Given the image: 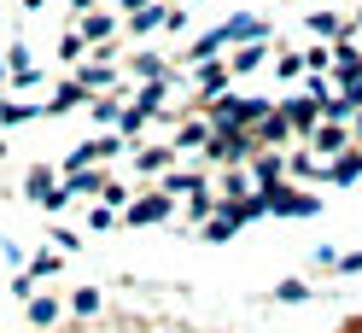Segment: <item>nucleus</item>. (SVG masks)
<instances>
[{"label": "nucleus", "instance_id": "1", "mask_svg": "<svg viewBox=\"0 0 362 333\" xmlns=\"http://www.w3.org/2000/svg\"><path fill=\"white\" fill-rule=\"evenodd\" d=\"M205 158H211V164H222V170L252 164V158H257V135H252V129H228V135H211Z\"/></svg>", "mask_w": 362, "mask_h": 333}, {"label": "nucleus", "instance_id": "2", "mask_svg": "<svg viewBox=\"0 0 362 333\" xmlns=\"http://www.w3.org/2000/svg\"><path fill=\"white\" fill-rule=\"evenodd\" d=\"M170 216H175V199H170L164 187L134 193V199H129V211H123V222H129V228H158V222H170Z\"/></svg>", "mask_w": 362, "mask_h": 333}, {"label": "nucleus", "instance_id": "3", "mask_svg": "<svg viewBox=\"0 0 362 333\" xmlns=\"http://www.w3.org/2000/svg\"><path fill=\"white\" fill-rule=\"evenodd\" d=\"M269 199V216H315L322 211V193H304V187H292V182H275V187H257Z\"/></svg>", "mask_w": 362, "mask_h": 333}, {"label": "nucleus", "instance_id": "4", "mask_svg": "<svg viewBox=\"0 0 362 333\" xmlns=\"http://www.w3.org/2000/svg\"><path fill=\"white\" fill-rule=\"evenodd\" d=\"M193 105H211V100H222L234 88V71H228V59H211V64H193Z\"/></svg>", "mask_w": 362, "mask_h": 333}, {"label": "nucleus", "instance_id": "5", "mask_svg": "<svg viewBox=\"0 0 362 333\" xmlns=\"http://www.w3.org/2000/svg\"><path fill=\"white\" fill-rule=\"evenodd\" d=\"M281 111H286V123H292V135L298 141H310L315 129H322V100H310V94H292V100H275Z\"/></svg>", "mask_w": 362, "mask_h": 333}, {"label": "nucleus", "instance_id": "6", "mask_svg": "<svg viewBox=\"0 0 362 333\" xmlns=\"http://www.w3.org/2000/svg\"><path fill=\"white\" fill-rule=\"evenodd\" d=\"M76 82L88 88V94H117V64H111V59H94V53H88V59L76 64Z\"/></svg>", "mask_w": 362, "mask_h": 333}, {"label": "nucleus", "instance_id": "7", "mask_svg": "<svg viewBox=\"0 0 362 333\" xmlns=\"http://www.w3.org/2000/svg\"><path fill=\"white\" fill-rule=\"evenodd\" d=\"M304 146L315 152V158H339V152H351L356 141H351V123H322V129H315V135H310Z\"/></svg>", "mask_w": 362, "mask_h": 333}, {"label": "nucleus", "instance_id": "8", "mask_svg": "<svg viewBox=\"0 0 362 333\" xmlns=\"http://www.w3.org/2000/svg\"><path fill=\"white\" fill-rule=\"evenodd\" d=\"M245 175H252V187H275V182H286V152L257 146V158L245 164Z\"/></svg>", "mask_w": 362, "mask_h": 333}, {"label": "nucleus", "instance_id": "9", "mask_svg": "<svg viewBox=\"0 0 362 333\" xmlns=\"http://www.w3.org/2000/svg\"><path fill=\"white\" fill-rule=\"evenodd\" d=\"M94 94H88V88L71 76V82H59L53 88V100H41V117H64V111H76V105H88Z\"/></svg>", "mask_w": 362, "mask_h": 333}, {"label": "nucleus", "instance_id": "10", "mask_svg": "<svg viewBox=\"0 0 362 333\" xmlns=\"http://www.w3.org/2000/svg\"><path fill=\"white\" fill-rule=\"evenodd\" d=\"M252 135H257V146H269V152H281V146H292V141H298V135H292V123H286V111L275 105V111H269V117L252 129Z\"/></svg>", "mask_w": 362, "mask_h": 333}, {"label": "nucleus", "instance_id": "11", "mask_svg": "<svg viewBox=\"0 0 362 333\" xmlns=\"http://www.w3.org/2000/svg\"><path fill=\"white\" fill-rule=\"evenodd\" d=\"M222 35H228V47H245V41H269V24L257 12H234L228 24H222Z\"/></svg>", "mask_w": 362, "mask_h": 333}, {"label": "nucleus", "instance_id": "12", "mask_svg": "<svg viewBox=\"0 0 362 333\" xmlns=\"http://www.w3.org/2000/svg\"><path fill=\"white\" fill-rule=\"evenodd\" d=\"M286 182H327V158H315L310 146L286 152Z\"/></svg>", "mask_w": 362, "mask_h": 333}, {"label": "nucleus", "instance_id": "13", "mask_svg": "<svg viewBox=\"0 0 362 333\" xmlns=\"http://www.w3.org/2000/svg\"><path fill=\"white\" fill-rule=\"evenodd\" d=\"M333 76H339V88H351V82L362 76V53H356V41H351V35H339V41H333Z\"/></svg>", "mask_w": 362, "mask_h": 333}, {"label": "nucleus", "instance_id": "14", "mask_svg": "<svg viewBox=\"0 0 362 333\" xmlns=\"http://www.w3.org/2000/svg\"><path fill=\"white\" fill-rule=\"evenodd\" d=\"M82 41H88V47H111V41H117V18H111V12H82Z\"/></svg>", "mask_w": 362, "mask_h": 333}, {"label": "nucleus", "instance_id": "15", "mask_svg": "<svg viewBox=\"0 0 362 333\" xmlns=\"http://www.w3.org/2000/svg\"><path fill=\"white\" fill-rule=\"evenodd\" d=\"M158 187H164L170 199H193V193H205L211 182H205L199 170H164V175H158Z\"/></svg>", "mask_w": 362, "mask_h": 333}, {"label": "nucleus", "instance_id": "16", "mask_svg": "<svg viewBox=\"0 0 362 333\" xmlns=\"http://www.w3.org/2000/svg\"><path fill=\"white\" fill-rule=\"evenodd\" d=\"M263 64H269V41H245V47H234V53H228L234 82H240V76H252V71H263Z\"/></svg>", "mask_w": 362, "mask_h": 333}, {"label": "nucleus", "instance_id": "17", "mask_svg": "<svg viewBox=\"0 0 362 333\" xmlns=\"http://www.w3.org/2000/svg\"><path fill=\"white\" fill-rule=\"evenodd\" d=\"M170 146H175V152H205V146H211V117H187V123L175 129Z\"/></svg>", "mask_w": 362, "mask_h": 333}, {"label": "nucleus", "instance_id": "18", "mask_svg": "<svg viewBox=\"0 0 362 333\" xmlns=\"http://www.w3.org/2000/svg\"><path fill=\"white\" fill-rule=\"evenodd\" d=\"M134 170L146 175H164V170H175V146H134Z\"/></svg>", "mask_w": 362, "mask_h": 333}, {"label": "nucleus", "instance_id": "19", "mask_svg": "<svg viewBox=\"0 0 362 333\" xmlns=\"http://www.w3.org/2000/svg\"><path fill=\"white\" fill-rule=\"evenodd\" d=\"M24 316H30V327H59V316H64V304H59L53 293H35V298L24 304Z\"/></svg>", "mask_w": 362, "mask_h": 333}, {"label": "nucleus", "instance_id": "20", "mask_svg": "<svg viewBox=\"0 0 362 333\" xmlns=\"http://www.w3.org/2000/svg\"><path fill=\"white\" fill-rule=\"evenodd\" d=\"M24 193L35 199V205H47V199L59 193V175H53V164H35V170L24 175Z\"/></svg>", "mask_w": 362, "mask_h": 333}, {"label": "nucleus", "instance_id": "21", "mask_svg": "<svg viewBox=\"0 0 362 333\" xmlns=\"http://www.w3.org/2000/svg\"><path fill=\"white\" fill-rule=\"evenodd\" d=\"M105 182H111L105 170H71V175H64V193H71V199H88V193H105Z\"/></svg>", "mask_w": 362, "mask_h": 333}, {"label": "nucleus", "instance_id": "22", "mask_svg": "<svg viewBox=\"0 0 362 333\" xmlns=\"http://www.w3.org/2000/svg\"><path fill=\"white\" fill-rule=\"evenodd\" d=\"M222 47H228V35H222V24H216V30H205L187 47V64H211V59H222Z\"/></svg>", "mask_w": 362, "mask_h": 333}, {"label": "nucleus", "instance_id": "23", "mask_svg": "<svg viewBox=\"0 0 362 333\" xmlns=\"http://www.w3.org/2000/svg\"><path fill=\"white\" fill-rule=\"evenodd\" d=\"M100 310H105V293H100V286H76V293H71V316H76V322H94Z\"/></svg>", "mask_w": 362, "mask_h": 333}, {"label": "nucleus", "instance_id": "24", "mask_svg": "<svg viewBox=\"0 0 362 333\" xmlns=\"http://www.w3.org/2000/svg\"><path fill=\"white\" fill-rule=\"evenodd\" d=\"M356 175H362V158H356V146H351V152H339V158H327V182H333V187H351Z\"/></svg>", "mask_w": 362, "mask_h": 333}, {"label": "nucleus", "instance_id": "25", "mask_svg": "<svg viewBox=\"0 0 362 333\" xmlns=\"http://www.w3.org/2000/svg\"><path fill=\"white\" fill-rule=\"evenodd\" d=\"M234 234H240V222H234V216H222V211H216L211 222H199V240H205V246H228Z\"/></svg>", "mask_w": 362, "mask_h": 333}, {"label": "nucleus", "instance_id": "26", "mask_svg": "<svg viewBox=\"0 0 362 333\" xmlns=\"http://www.w3.org/2000/svg\"><path fill=\"white\" fill-rule=\"evenodd\" d=\"M164 12H170L164 0H146L141 12H129V30H134V35H152V30H164Z\"/></svg>", "mask_w": 362, "mask_h": 333}, {"label": "nucleus", "instance_id": "27", "mask_svg": "<svg viewBox=\"0 0 362 333\" xmlns=\"http://www.w3.org/2000/svg\"><path fill=\"white\" fill-rule=\"evenodd\" d=\"M88 117H94L100 129H117V117H123V94H100V100H88Z\"/></svg>", "mask_w": 362, "mask_h": 333}, {"label": "nucleus", "instance_id": "28", "mask_svg": "<svg viewBox=\"0 0 362 333\" xmlns=\"http://www.w3.org/2000/svg\"><path fill=\"white\" fill-rule=\"evenodd\" d=\"M310 35L315 41H339V35H351V24L339 12H310Z\"/></svg>", "mask_w": 362, "mask_h": 333}, {"label": "nucleus", "instance_id": "29", "mask_svg": "<svg viewBox=\"0 0 362 333\" xmlns=\"http://www.w3.org/2000/svg\"><path fill=\"white\" fill-rule=\"evenodd\" d=\"M245 193H257V187H252V175H245V164L222 170V182H216V199H245Z\"/></svg>", "mask_w": 362, "mask_h": 333}, {"label": "nucleus", "instance_id": "30", "mask_svg": "<svg viewBox=\"0 0 362 333\" xmlns=\"http://www.w3.org/2000/svg\"><path fill=\"white\" fill-rule=\"evenodd\" d=\"M35 117H41V100H6V105H0V123H6V129L35 123Z\"/></svg>", "mask_w": 362, "mask_h": 333}, {"label": "nucleus", "instance_id": "31", "mask_svg": "<svg viewBox=\"0 0 362 333\" xmlns=\"http://www.w3.org/2000/svg\"><path fill=\"white\" fill-rule=\"evenodd\" d=\"M94 164H105V158H100V135H94V141H82V146H71V158H64V175H71V170H94Z\"/></svg>", "mask_w": 362, "mask_h": 333}, {"label": "nucleus", "instance_id": "32", "mask_svg": "<svg viewBox=\"0 0 362 333\" xmlns=\"http://www.w3.org/2000/svg\"><path fill=\"white\" fill-rule=\"evenodd\" d=\"M275 298H281V304H310V298H315V286H310L304 275H286V281L275 286Z\"/></svg>", "mask_w": 362, "mask_h": 333}, {"label": "nucleus", "instance_id": "33", "mask_svg": "<svg viewBox=\"0 0 362 333\" xmlns=\"http://www.w3.org/2000/svg\"><path fill=\"white\" fill-rule=\"evenodd\" d=\"M59 269H64V252H53V246H47V252H35V257H30V275H35V281H53Z\"/></svg>", "mask_w": 362, "mask_h": 333}, {"label": "nucleus", "instance_id": "34", "mask_svg": "<svg viewBox=\"0 0 362 333\" xmlns=\"http://www.w3.org/2000/svg\"><path fill=\"white\" fill-rule=\"evenodd\" d=\"M129 71L141 76V82H158V76H170V71H164V59H158V53H134V59H129Z\"/></svg>", "mask_w": 362, "mask_h": 333}, {"label": "nucleus", "instance_id": "35", "mask_svg": "<svg viewBox=\"0 0 362 333\" xmlns=\"http://www.w3.org/2000/svg\"><path fill=\"white\" fill-rule=\"evenodd\" d=\"M59 59H64V64H82V59H88L82 30H64V35H59Z\"/></svg>", "mask_w": 362, "mask_h": 333}, {"label": "nucleus", "instance_id": "36", "mask_svg": "<svg viewBox=\"0 0 362 333\" xmlns=\"http://www.w3.org/2000/svg\"><path fill=\"white\" fill-rule=\"evenodd\" d=\"M211 216H216V193L205 187V193H193V199H187V222H211Z\"/></svg>", "mask_w": 362, "mask_h": 333}, {"label": "nucleus", "instance_id": "37", "mask_svg": "<svg viewBox=\"0 0 362 333\" xmlns=\"http://www.w3.org/2000/svg\"><path fill=\"white\" fill-rule=\"evenodd\" d=\"M146 123H152L146 111H134V105H123V117H117V135H123V141H134V135H141Z\"/></svg>", "mask_w": 362, "mask_h": 333}, {"label": "nucleus", "instance_id": "38", "mask_svg": "<svg viewBox=\"0 0 362 333\" xmlns=\"http://www.w3.org/2000/svg\"><path fill=\"white\" fill-rule=\"evenodd\" d=\"M351 111H356V105H351L345 94H333V100H322V123H351Z\"/></svg>", "mask_w": 362, "mask_h": 333}, {"label": "nucleus", "instance_id": "39", "mask_svg": "<svg viewBox=\"0 0 362 333\" xmlns=\"http://www.w3.org/2000/svg\"><path fill=\"white\" fill-rule=\"evenodd\" d=\"M327 64H333V41H322V47H310V53H304V71H310V76H322Z\"/></svg>", "mask_w": 362, "mask_h": 333}, {"label": "nucleus", "instance_id": "40", "mask_svg": "<svg viewBox=\"0 0 362 333\" xmlns=\"http://www.w3.org/2000/svg\"><path fill=\"white\" fill-rule=\"evenodd\" d=\"M275 76H281V82H298V76H304V53H281V59H275Z\"/></svg>", "mask_w": 362, "mask_h": 333}, {"label": "nucleus", "instance_id": "41", "mask_svg": "<svg viewBox=\"0 0 362 333\" xmlns=\"http://www.w3.org/2000/svg\"><path fill=\"white\" fill-rule=\"evenodd\" d=\"M129 199H134V193H129L123 182H105V193H100V205H111V211H129Z\"/></svg>", "mask_w": 362, "mask_h": 333}, {"label": "nucleus", "instance_id": "42", "mask_svg": "<svg viewBox=\"0 0 362 333\" xmlns=\"http://www.w3.org/2000/svg\"><path fill=\"white\" fill-rule=\"evenodd\" d=\"M6 76H12V88H35V82H41V71H35L30 59H24V64H6Z\"/></svg>", "mask_w": 362, "mask_h": 333}, {"label": "nucleus", "instance_id": "43", "mask_svg": "<svg viewBox=\"0 0 362 333\" xmlns=\"http://www.w3.org/2000/svg\"><path fill=\"white\" fill-rule=\"evenodd\" d=\"M53 252H64V257L82 252V234H76V228H53Z\"/></svg>", "mask_w": 362, "mask_h": 333}, {"label": "nucleus", "instance_id": "44", "mask_svg": "<svg viewBox=\"0 0 362 333\" xmlns=\"http://www.w3.org/2000/svg\"><path fill=\"white\" fill-rule=\"evenodd\" d=\"M6 293H12L18 304H30V298H35V275H30V269H24V275H12V286H6Z\"/></svg>", "mask_w": 362, "mask_h": 333}, {"label": "nucleus", "instance_id": "45", "mask_svg": "<svg viewBox=\"0 0 362 333\" xmlns=\"http://www.w3.org/2000/svg\"><path fill=\"white\" fill-rule=\"evenodd\" d=\"M111 222H117V211H111V205H94V211H88V228H94V234H105Z\"/></svg>", "mask_w": 362, "mask_h": 333}, {"label": "nucleus", "instance_id": "46", "mask_svg": "<svg viewBox=\"0 0 362 333\" xmlns=\"http://www.w3.org/2000/svg\"><path fill=\"white\" fill-rule=\"evenodd\" d=\"M333 269H339V275H362V252H339Z\"/></svg>", "mask_w": 362, "mask_h": 333}, {"label": "nucleus", "instance_id": "47", "mask_svg": "<svg viewBox=\"0 0 362 333\" xmlns=\"http://www.w3.org/2000/svg\"><path fill=\"white\" fill-rule=\"evenodd\" d=\"M310 263H315V269H333L339 252H333V246H315V252H310Z\"/></svg>", "mask_w": 362, "mask_h": 333}, {"label": "nucleus", "instance_id": "48", "mask_svg": "<svg viewBox=\"0 0 362 333\" xmlns=\"http://www.w3.org/2000/svg\"><path fill=\"white\" fill-rule=\"evenodd\" d=\"M351 141H356V146H362V105H356V111H351Z\"/></svg>", "mask_w": 362, "mask_h": 333}, {"label": "nucleus", "instance_id": "49", "mask_svg": "<svg viewBox=\"0 0 362 333\" xmlns=\"http://www.w3.org/2000/svg\"><path fill=\"white\" fill-rule=\"evenodd\" d=\"M71 6H76V18H82V12H94V0H71Z\"/></svg>", "mask_w": 362, "mask_h": 333}, {"label": "nucleus", "instance_id": "50", "mask_svg": "<svg viewBox=\"0 0 362 333\" xmlns=\"http://www.w3.org/2000/svg\"><path fill=\"white\" fill-rule=\"evenodd\" d=\"M24 12H41V0H24Z\"/></svg>", "mask_w": 362, "mask_h": 333}, {"label": "nucleus", "instance_id": "51", "mask_svg": "<svg viewBox=\"0 0 362 333\" xmlns=\"http://www.w3.org/2000/svg\"><path fill=\"white\" fill-rule=\"evenodd\" d=\"M0 76H6V47H0Z\"/></svg>", "mask_w": 362, "mask_h": 333}, {"label": "nucleus", "instance_id": "52", "mask_svg": "<svg viewBox=\"0 0 362 333\" xmlns=\"http://www.w3.org/2000/svg\"><path fill=\"white\" fill-rule=\"evenodd\" d=\"M0 158H6V141H0Z\"/></svg>", "mask_w": 362, "mask_h": 333}, {"label": "nucleus", "instance_id": "53", "mask_svg": "<svg viewBox=\"0 0 362 333\" xmlns=\"http://www.w3.org/2000/svg\"><path fill=\"white\" fill-rule=\"evenodd\" d=\"M356 158H362V146H356Z\"/></svg>", "mask_w": 362, "mask_h": 333}, {"label": "nucleus", "instance_id": "54", "mask_svg": "<svg viewBox=\"0 0 362 333\" xmlns=\"http://www.w3.org/2000/svg\"><path fill=\"white\" fill-rule=\"evenodd\" d=\"M0 105H6V100H0Z\"/></svg>", "mask_w": 362, "mask_h": 333}]
</instances>
